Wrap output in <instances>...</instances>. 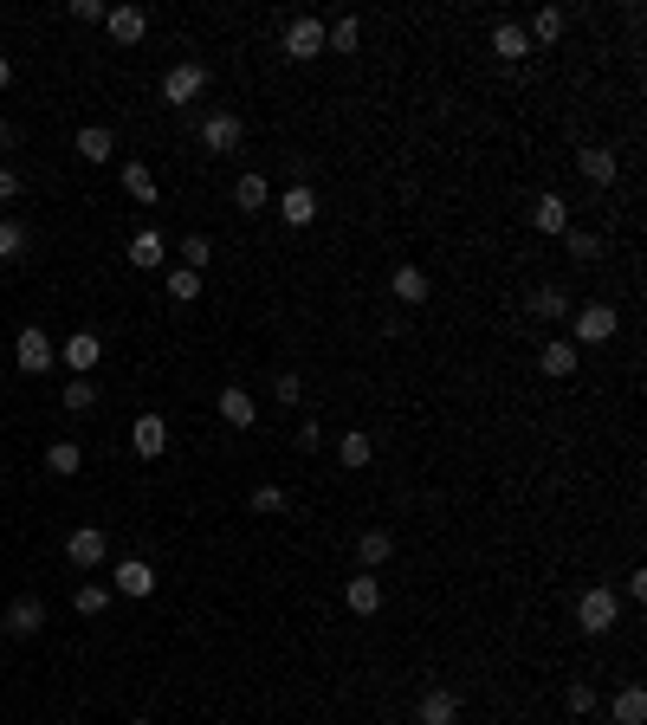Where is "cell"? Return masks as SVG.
Here are the masks:
<instances>
[{
  "instance_id": "obj_31",
  "label": "cell",
  "mask_w": 647,
  "mask_h": 725,
  "mask_svg": "<svg viewBox=\"0 0 647 725\" xmlns=\"http://www.w3.org/2000/svg\"><path fill=\"white\" fill-rule=\"evenodd\" d=\"M91 408H98V382L72 376V382H65V415H91Z\"/></svg>"
},
{
  "instance_id": "obj_34",
  "label": "cell",
  "mask_w": 647,
  "mask_h": 725,
  "mask_svg": "<svg viewBox=\"0 0 647 725\" xmlns=\"http://www.w3.org/2000/svg\"><path fill=\"white\" fill-rule=\"evenodd\" d=\"M123 188H130V195L143 201V208H149V201H156V175H149L143 162H123Z\"/></svg>"
},
{
  "instance_id": "obj_40",
  "label": "cell",
  "mask_w": 647,
  "mask_h": 725,
  "mask_svg": "<svg viewBox=\"0 0 647 725\" xmlns=\"http://www.w3.org/2000/svg\"><path fill=\"white\" fill-rule=\"evenodd\" d=\"M104 13H110L104 0H65V20H78V26H98Z\"/></svg>"
},
{
  "instance_id": "obj_9",
  "label": "cell",
  "mask_w": 647,
  "mask_h": 725,
  "mask_svg": "<svg viewBox=\"0 0 647 725\" xmlns=\"http://www.w3.org/2000/svg\"><path fill=\"white\" fill-rule=\"evenodd\" d=\"M570 324H576V337H583V344H609V337H615V311L609 305H576Z\"/></svg>"
},
{
  "instance_id": "obj_41",
  "label": "cell",
  "mask_w": 647,
  "mask_h": 725,
  "mask_svg": "<svg viewBox=\"0 0 647 725\" xmlns=\"http://www.w3.org/2000/svg\"><path fill=\"white\" fill-rule=\"evenodd\" d=\"M563 246H570V259H596V253H602V240H596V234H576V227L563 234Z\"/></svg>"
},
{
  "instance_id": "obj_8",
  "label": "cell",
  "mask_w": 647,
  "mask_h": 725,
  "mask_svg": "<svg viewBox=\"0 0 647 725\" xmlns=\"http://www.w3.org/2000/svg\"><path fill=\"white\" fill-rule=\"evenodd\" d=\"M130 447H136L143 460H162V454H169V421H162V415H136Z\"/></svg>"
},
{
  "instance_id": "obj_46",
  "label": "cell",
  "mask_w": 647,
  "mask_h": 725,
  "mask_svg": "<svg viewBox=\"0 0 647 725\" xmlns=\"http://www.w3.org/2000/svg\"><path fill=\"white\" fill-rule=\"evenodd\" d=\"M7 143H13V123H7V117H0V149H7Z\"/></svg>"
},
{
  "instance_id": "obj_33",
  "label": "cell",
  "mask_w": 647,
  "mask_h": 725,
  "mask_svg": "<svg viewBox=\"0 0 647 725\" xmlns=\"http://www.w3.org/2000/svg\"><path fill=\"white\" fill-rule=\"evenodd\" d=\"M337 460H343V467H369V460H376V441H369V434H343Z\"/></svg>"
},
{
  "instance_id": "obj_4",
  "label": "cell",
  "mask_w": 647,
  "mask_h": 725,
  "mask_svg": "<svg viewBox=\"0 0 647 725\" xmlns=\"http://www.w3.org/2000/svg\"><path fill=\"white\" fill-rule=\"evenodd\" d=\"M240 136H246V123L233 117V111H214L208 123H201V149H208V156H233V149H240Z\"/></svg>"
},
{
  "instance_id": "obj_14",
  "label": "cell",
  "mask_w": 647,
  "mask_h": 725,
  "mask_svg": "<svg viewBox=\"0 0 647 725\" xmlns=\"http://www.w3.org/2000/svg\"><path fill=\"white\" fill-rule=\"evenodd\" d=\"M104 26H110V39H117V46H136V39L149 33V13L143 7H110Z\"/></svg>"
},
{
  "instance_id": "obj_19",
  "label": "cell",
  "mask_w": 647,
  "mask_h": 725,
  "mask_svg": "<svg viewBox=\"0 0 647 725\" xmlns=\"http://www.w3.org/2000/svg\"><path fill=\"white\" fill-rule=\"evenodd\" d=\"M576 169H583L596 188H609L615 175H622V156H609V149H576Z\"/></svg>"
},
{
  "instance_id": "obj_38",
  "label": "cell",
  "mask_w": 647,
  "mask_h": 725,
  "mask_svg": "<svg viewBox=\"0 0 647 725\" xmlns=\"http://www.w3.org/2000/svg\"><path fill=\"white\" fill-rule=\"evenodd\" d=\"M563 706H570L576 719H583V713H596V687H589V680H570V687H563Z\"/></svg>"
},
{
  "instance_id": "obj_24",
  "label": "cell",
  "mask_w": 647,
  "mask_h": 725,
  "mask_svg": "<svg viewBox=\"0 0 647 725\" xmlns=\"http://www.w3.org/2000/svg\"><path fill=\"white\" fill-rule=\"evenodd\" d=\"M162 253H169V240L156 234V227H143V234L130 240V266L136 272H149V266H162Z\"/></svg>"
},
{
  "instance_id": "obj_36",
  "label": "cell",
  "mask_w": 647,
  "mask_h": 725,
  "mask_svg": "<svg viewBox=\"0 0 647 725\" xmlns=\"http://www.w3.org/2000/svg\"><path fill=\"white\" fill-rule=\"evenodd\" d=\"M169 298H175V305H195V298H201V272L175 266V272H169Z\"/></svg>"
},
{
  "instance_id": "obj_11",
  "label": "cell",
  "mask_w": 647,
  "mask_h": 725,
  "mask_svg": "<svg viewBox=\"0 0 647 725\" xmlns=\"http://www.w3.org/2000/svg\"><path fill=\"white\" fill-rule=\"evenodd\" d=\"M389 292L402 298V305H428V292H434V285H428V272H421L415 259H402V266L389 272Z\"/></svg>"
},
{
  "instance_id": "obj_48",
  "label": "cell",
  "mask_w": 647,
  "mask_h": 725,
  "mask_svg": "<svg viewBox=\"0 0 647 725\" xmlns=\"http://www.w3.org/2000/svg\"><path fill=\"white\" fill-rule=\"evenodd\" d=\"M130 725H149V719H130Z\"/></svg>"
},
{
  "instance_id": "obj_10",
  "label": "cell",
  "mask_w": 647,
  "mask_h": 725,
  "mask_svg": "<svg viewBox=\"0 0 647 725\" xmlns=\"http://www.w3.org/2000/svg\"><path fill=\"white\" fill-rule=\"evenodd\" d=\"M343 603H350V615H376V609H382L376 570H350V583H343Z\"/></svg>"
},
{
  "instance_id": "obj_3",
  "label": "cell",
  "mask_w": 647,
  "mask_h": 725,
  "mask_svg": "<svg viewBox=\"0 0 647 725\" xmlns=\"http://www.w3.org/2000/svg\"><path fill=\"white\" fill-rule=\"evenodd\" d=\"M13 363H20L26 376H46V369L59 363V350H52V337L39 331V324H26V331L13 337Z\"/></svg>"
},
{
  "instance_id": "obj_13",
  "label": "cell",
  "mask_w": 647,
  "mask_h": 725,
  "mask_svg": "<svg viewBox=\"0 0 647 725\" xmlns=\"http://www.w3.org/2000/svg\"><path fill=\"white\" fill-rule=\"evenodd\" d=\"M98 357H104V344L91 331H78V337H65V350H59V363L72 369V376H91L98 369Z\"/></svg>"
},
{
  "instance_id": "obj_12",
  "label": "cell",
  "mask_w": 647,
  "mask_h": 725,
  "mask_svg": "<svg viewBox=\"0 0 647 725\" xmlns=\"http://www.w3.org/2000/svg\"><path fill=\"white\" fill-rule=\"evenodd\" d=\"M279 221H285V227H311V221H318V195H311L305 182H292V188L279 195Z\"/></svg>"
},
{
  "instance_id": "obj_37",
  "label": "cell",
  "mask_w": 647,
  "mask_h": 725,
  "mask_svg": "<svg viewBox=\"0 0 647 725\" xmlns=\"http://www.w3.org/2000/svg\"><path fill=\"white\" fill-rule=\"evenodd\" d=\"M26 240H33V234H26V221H0V259H20Z\"/></svg>"
},
{
  "instance_id": "obj_26",
  "label": "cell",
  "mask_w": 647,
  "mask_h": 725,
  "mask_svg": "<svg viewBox=\"0 0 647 725\" xmlns=\"http://www.w3.org/2000/svg\"><path fill=\"white\" fill-rule=\"evenodd\" d=\"M538 369H544V376H576V344H563V337H550V344H544V357H538Z\"/></svg>"
},
{
  "instance_id": "obj_5",
  "label": "cell",
  "mask_w": 647,
  "mask_h": 725,
  "mask_svg": "<svg viewBox=\"0 0 647 725\" xmlns=\"http://www.w3.org/2000/svg\"><path fill=\"white\" fill-rule=\"evenodd\" d=\"M156 590V570L143 564V557H123V564H110V596H149Z\"/></svg>"
},
{
  "instance_id": "obj_22",
  "label": "cell",
  "mask_w": 647,
  "mask_h": 725,
  "mask_svg": "<svg viewBox=\"0 0 647 725\" xmlns=\"http://www.w3.org/2000/svg\"><path fill=\"white\" fill-rule=\"evenodd\" d=\"M233 201H240L246 214H266V208H272V188H266V175H253V169H246L240 182H233Z\"/></svg>"
},
{
  "instance_id": "obj_25",
  "label": "cell",
  "mask_w": 647,
  "mask_h": 725,
  "mask_svg": "<svg viewBox=\"0 0 647 725\" xmlns=\"http://www.w3.org/2000/svg\"><path fill=\"white\" fill-rule=\"evenodd\" d=\"M39 628H46V609H39L33 596H20V603L7 609V635H20V641H26V635H39Z\"/></svg>"
},
{
  "instance_id": "obj_39",
  "label": "cell",
  "mask_w": 647,
  "mask_h": 725,
  "mask_svg": "<svg viewBox=\"0 0 647 725\" xmlns=\"http://www.w3.org/2000/svg\"><path fill=\"white\" fill-rule=\"evenodd\" d=\"M182 259H188V272H201V266L214 259V240H208V234H188V240H182Z\"/></svg>"
},
{
  "instance_id": "obj_20",
  "label": "cell",
  "mask_w": 647,
  "mask_h": 725,
  "mask_svg": "<svg viewBox=\"0 0 647 725\" xmlns=\"http://www.w3.org/2000/svg\"><path fill=\"white\" fill-rule=\"evenodd\" d=\"M492 52H499L505 65H518V59H531V39H525V26H512V20H499L492 26Z\"/></svg>"
},
{
  "instance_id": "obj_6",
  "label": "cell",
  "mask_w": 647,
  "mask_h": 725,
  "mask_svg": "<svg viewBox=\"0 0 647 725\" xmlns=\"http://www.w3.org/2000/svg\"><path fill=\"white\" fill-rule=\"evenodd\" d=\"M285 52H292L298 65H305V59H318V52H324V20H311V13H298V20L285 26Z\"/></svg>"
},
{
  "instance_id": "obj_30",
  "label": "cell",
  "mask_w": 647,
  "mask_h": 725,
  "mask_svg": "<svg viewBox=\"0 0 647 725\" xmlns=\"http://www.w3.org/2000/svg\"><path fill=\"white\" fill-rule=\"evenodd\" d=\"M246 512H253V518H285V512H292V499H285L279 486H253V499H246Z\"/></svg>"
},
{
  "instance_id": "obj_44",
  "label": "cell",
  "mask_w": 647,
  "mask_h": 725,
  "mask_svg": "<svg viewBox=\"0 0 647 725\" xmlns=\"http://www.w3.org/2000/svg\"><path fill=\"white\" fill-rule=\"evenodd\" d=\"M13 195H20V175H13L7 162H0V201H13Z\"/></svg>"
},
{
  "instance_id": "obj_16",
  "label": "cell",
  "mask_w": 647,
  "mask_h": 725,
  "mask_svg": "<svg viewBox=\"0 0 647 725\" xmlns=\"http://www.w3.org/2000/svg\"><path fill=\"white\" fill-rule=\"evenodd\" d=\"M453 713H460V693H453V687H428V693H421V725H453Z\"/></svg>"
},
{
  "instance_id": "obj_17",
  "label": "cell",
  "mask_w": 647,
  "mask_h": 725,
  "mask_svg": "<svg viewBox=\"0 0 647 725\" xmlns=\"http://www.w3.org/2000/svg\"><path fill=\"white\" fill-rule=\"evenodd\" d=\"M531 227H538V234H570V201H563V195H538Z\"/></svg>"
},
{
  "instance_id": "obj_21",
  "label": "cell",
  "mask_w": 647,
  "mask_h": 725,
  "mask_svg": "<svg viewBox=\"0 0 647 725\" xmlns=\"http://www.w3.org/2000/svg\"><path fill=\"white\" fill-rule=\"evenodd\" d=\"M72 149H78L85 162H110V149H117V136H110L104 123H85V130L72 136Z\"/></svg>"
},
{
  "instance_id": "obj_47",
  "label": "cell",
  "mask_w": 647,
  "mask_h": 725,
  "mask_svg": "<svg viewBox=\"0 0 647 725\" xmlns=\"http://www.w3.org/2000/svg\"><path fill=\"white\" fill-rule=\"evenodd\" d=\"M376 725H402V719H376Z\"/></svg>"
},
{
  "instance_id": "obj_15",
  "label": "cell",
  "mask_w": 647,
  "mask_h": 725,
  "mask_svg": "<svg viewBox=\"0 0 647 725\" xmlns=\"http://www.w3.org/2000/svg\"><path fill=\"white\" fill-rule=\"evenodd\" d=\"M214 415L227 421V428H253V421H259V408H253V395H246V389H220Z\"/></svg>"
},
{
  "instance_id": "obj_29",
  "label": "cell",
  "mask_w": 647,
  "mask_h": 725,
  "mask_svg": "<svg viewBox=\"0 0 647 725\" xmlns=\"http://www.w3.org/2000/svg\"><path fill=\"white\" fill-rule=\"evenodd\" d=\"M609 719H615V725H641V719H647V693H641V687H622V693L609 700Z\"/></svg>"
},
{
  "instance_id": "obj_18",
  "label": "cell",
  "mask_w": 647,
  "mask_h": 725,
  "mask_svg": "<svg viewBox=\"0 0 647 725\" xmlns=\"http://www.w3.org/2000/svg\"><path fill=\"white\" fill-rule=\"evenodd\" d=\"M563 26H570V13H563V7H538V20L525 26L531 52H538V46H557V39H563Z\"/></svg>"
},
{
  "instance_id": "obj_45",
  "label": "cell",
  "mask_w": 647,
  "mask_h": 725,
  "mask_svg": "<svg viewBox=\"0 0 647 725\" xmlns=\"http://www.w3.org/2000/svg\"><path fill=\"white\" fill-rule=\"evenodd\" d=\"M13 85V59H7V52H0V91H7Z\"/></svg>"
},
{
  "instance_id": "obj_1",
  "label": "cell",
  "mask_w": 647,
  "mask_h": 725,
  "mask_svg": "<svg viewBox=\"0 0 647 725\" xmlns=\"http://www.w3.org/2000/svg\"><path fill=\"white\" fill-rule=\"evenodd\" d=\"M615 622H622V603H615V596L602 590V583L576 596V628H583V635H609Z\"/></svg>"
},
{
  "instance_id": "obj_32",
  "label": "cell",
  "mask_w": 647,
  "mask_h": 725,
  "mask_svg": "<svg viewBox=\"0 0 647 725\" xmlns=\"http://www.w3.org/2000/svg\"><path fill=\"white\" fill-rule=\"evenodd\" d=\"M72 609L85 615V622H91V615H104L110 609V583H78V590H72Z\"/></svg>"
},
{
  "instance_id": "obj_43",
  "label": "cell",
  "mask_w": 647,
  "mask_h": 725,
  "mask_svg": "<svg viewBox=\"0 0 647 725\" xmlns=\"http://www.w3.org/2000/svg\"><path fill=\"white\" fill-rule=\"evenodd\" d=\"M324 441V428H318V421H298V447H305V454H311V447H318Z\"/></svg>"
},
{
  "instance_id": "obj_2",
  "label": "cell",
  "mask_w": 647,
  "mask_h": 725,
  "mask_svg": "<svg viewBox=\"0 0 647 725\" xmlns=\"http://www.w3.org/2000/svg\"><path fill=\"white\" fill-rule=\"evenodd\" d=\"M201 91H208V65H201V59H182V65L162 72V98H169V104H195Z\"/></svg>"
},
{
  "instance_id": "obj_28",
  "label": "cell",
  "mask_w": 647,
  "mask_h": 725,
  "mask_svg": "<svg viewBox=\"0 0 647 725\" xmlns=\"http://www.w3.org/2000/svg\"><path fill=\"white\" fill-rule=\"evenodd\" d=\"M78 467H85V454H78V441H52V447H46V473H52V480H72Z\"/></svg>"
},
{
  "instance_id": "obj_42",
  "label": "cell",
  "mask_w": 647,
  "mask_h": 725,
  "mask_svg": "<svg viewBox=\"0 0 647 725\" xmlns=\"http://www.w3.org/2000/svg\"><path fill=\"white\" fill-rule=\"evenodd\" d=\"M272 395H279V402H285V408H292V402H298V395H305V382H298V376H292V369H279V382H272Z\"/></svg>"
},
{
  "instance_id": "obj_27",
  "label": "cell",
  "mask_w": 647,
  "mask_h": 725,
  "mask_svg": "<svg viewBox=\"0 0 647 725\" xmlns=\"http://www.w3.org/2000/svg\"><path fill=\"white\" fill-rule=\"evenodd\" d=\"M570 311H576L570 292H557V285H538V292H531V318H557V324H563Z\"/></svg>"
},
{
  "instance_id": "obj_7",
  "label": "cell",
  "mask_w": 647,
  "mask_h": 725,
  "mask_svg": "<svg viewBox=\"0 0 647 725\" xmlns=\"http://www.w3.org/2000/svg\"><path fill=\"white\" fill-rule=\"evenodd\" d=\"M65 557H72L78 570H98L104 557H110V538H104L98 525H85V531H72V538H65Z\"/></svg>"
},
{
  "instance_id": "obj_35",
  "label": "cell",
  "mask_w": 647,
  "mask_h": 725,
  "mask_svg": "<svg viewBox=\"0 0 647 725\" xmlns=\"http://www.w3.org/2000/svg\"><path fill=\"white\" fill-rule=\"evenodd\" d=\"M356 39H363V26H356L350 13H343V20H330V26H324V46H337V52H356Z\"/></svg>"
},
{
  "instance_id": "obj_23",
  "label": "cell",
  "mask_w": 647,
  "mask_h": 725,
  "mask_svg": "<svg viewBox=\"0 0 647 725\" xmlns=\"http://www.w3.org/2000/svg\"><path fill=\"white\" fill-rule=\"evenodd\" d=\"M389 557H395V538H389V531H363V538H356V564H363V570H382Z\"/></svg>"
}]
</instances>
